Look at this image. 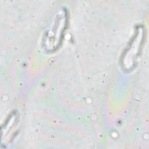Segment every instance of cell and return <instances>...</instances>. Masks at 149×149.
<instances>
[{"mask_svg":"<svg viewBox=\"0 0 149 149\" xmlns=\"http://www.w3.org/2000/svg\"><path fill=\"white\" fill-rule=\"evenodd\" d=\"M66 13L59 14L55 19L54 24L45 33L44 36V47L49 51H52L59 47L62 35L66 29Z\"/></svg>","mask_w":149,"mask_h":149,"instance_id":"cell-1","label":"cell"},{"mask_svg":"<svg viewBox=\"0 0 149 149\" xmlns=\"http://www.w3.org/2000/svg\"><path fill=\"white\" fill-rule=\"evenodd\" d=\"M144 29L139 27L132 40L122 56V65L125 69L130 70L136 65L144 41Z\"/></svg>","mask_w":149,"mask_h":149,"instance_id":"cell-2","label":"cell"}]
</instances>
